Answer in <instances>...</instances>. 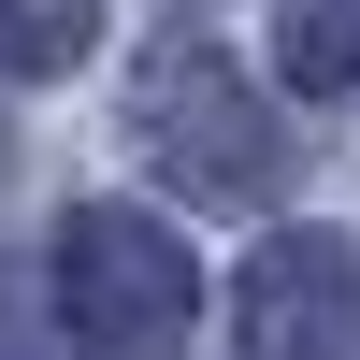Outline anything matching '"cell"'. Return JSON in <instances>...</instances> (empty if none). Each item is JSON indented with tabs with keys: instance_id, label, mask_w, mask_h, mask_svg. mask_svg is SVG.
Segmentation results:
<instances>
[{
	"instance_id": "obj_2",
	"label": "cell",
	"mask_w": 360,
	"mask_h": 360,
	"mask_svg": "<svg viewBox=\"0 0 360 360\" xmlns=\"http://www.w3.org/2000/svg\"><path fill=\"white\" fill-rule=\"evenodd\" d=\"M188 303H202L188 231L130 217V202H72V217H58V317H72V346L144 360V346L188 332Z\"/></svg>"
},
{
	"instance_id": "obj_3",
	"label": "cell",
	"mask_w": 360,
	"mask_h": 360,
	"mask_svg": "<svg viewBox=\"0 0 360 360\" xmlns=\"http://www.w3.org/2000/svg\"><path fill=\"white\" fill-rule=\"evenodd\" d=\"M346 346H360V245L274 231L245 259V360H346Z\"/></svg>"
},
{
	"instance_id": "obj_1",
	"label": "cell",
	"mask_w": 360,
	"mask_h": 360,
	"mask_svg": "<svg viewBox=\"0 0 360 360\" xmlns=\"http://www.w3.org/2000/svg\"><path fill=\"white\" fill-rule=\"evenodd\" d=\"M130 144H144V173H173L188 202H274V173H288L274 101H259L202 29H159V44H144V72H130Z\"/></svg>"
},
{
	"instance_id": "obj_4",
	"label": "cell",
	"mask_w": 360,
	"mask_h": 360,
	"mask_svg": "<svg viewBox=\"0 0 360 360\" xmlns=\"http://www.w3.org/2000/svg\"><path fill=\"white\" fill-rule=\"evenodd\" d=\"M274 58L303 101H332V86H360V0H274Z\"/></svg>"
},
{
	"instance_id": "obj_5",
	"label": "cell",
	"mask_w": 360,
	"mask_h": 360,
	"mask_svg": "<svg viewBox=\"0 0 360 360\" xmlns=\"http://www.w3.org/2000/svg\"><path fill=\"white\" fill-rule=\"evenodd\" d=\"M101 0H0V72H72Z\"/></svg>"
}]
</instances>
